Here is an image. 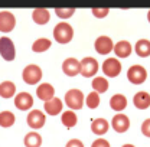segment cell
I'll return each mask as SVG.
<instances>
[{
  "instance_id": "cell-7",
  "label": "cell",
  "mask_w": 150,
  "mask_h": 147,
  "mask_svg": "<svg viewBox=\"0 0 150 147\" xmlns=\"http://www.w3.org/2000/svg\"><path fill=\"white\" fill-rule=\"evenodd\" d=\"M15 26H16V16L9 10H1L0 12V32L9 33L15 29Z\"/></svg>"
},
{
  "instance_id": "cell-5",
  "label": "cell",
  "mask_w": 150,
  "mask_h": 147,
  "mask_svg": "<svg viewBox=\"0 0 150 147\" xmlns=\"http://www.w3.org/2000/svg\"><path fill=\"white\" fill-rule=\"evenodd\" d=\"M127 79L134 85H140L147 79V71L142 65H133L127 71Z\"/></svg>"
},
{
  "instance_id": "cell-33",
  "label": "cell",
  "mask_w": 150,
  "mask_h": 147,
  "mask_svg": "<svg viewBox=\"0 0 150 147\" xmlns=\"http://www.w3.org/2000/svg\"><path fill=\"white\" fill-rule=\"evenodd\" d=\"M65 147H85V146H84V143H82L81 140H78V139H72V140H69V141L67 143V146Z\"/></svg>"
},
{
  "instance_id": "cell-14",
  "label": "cell",
  "mask_w": 150,
  "mask_h": 147,
  "mask_svg": "<svg viewBox=\"0 0 150 147\" xmlns=\"http://www.w3.org/2000/svg\"><path fill=\"white\" fill-rule=\"evenodd\" d=\"M62 71L68 76H75L81 71V62L76 58H67L62 64Z\"/></svg>"
},
{
  "instance_id": "cell-18",
  "label": "cell",
  "mask_w": 150,
  "mask_h": 147,
  "mask_svg": "<svg viewBox=\"0 0 150 147\" xmlns=\"http://www.w3.org/2000/svg\"><path fill=\"white\" fill-rule=\"evenodd\" d=\"M110 130V123L105 118H95L91 123V131L95 136H104Z\"/></svg>"
},
{
  "instance_id": "cell-31",
  "label": "cell",
  "mask_w": 150,
  "mask_h": 147,
  "mask_svg": "<svg viewBox=\"0 0 150 147\" xmlns=\"http://www.w3.org/2000/svg\"><path fill=\"white\" fill-rule=\"evenodd\" d=\"M142 133H143V136H146V137L150 139V118L143 121V124H142Z\"/></svg>"
},
{
  "instance_id": "cell-21",
  "label": "cell",
  "mask_w": 150,
  "mask_h": 147,
  "mask_svg": "<svg viewBox=\"0 0 150 147\" xmlns=\"http://www.w3.org/2000/svg\"><path fill=\"white\" fill-rule=\"evenodd\" d=\"M25 147H40L42 146V136L36 131H30L23 139Z\"/></svg>"
},
{
  "instance_id": "cell-11",
  "label": "cell",
  "mask_w": 150,
  "mask_h": 147,
  "mask_svg": "<svg viewBox=\"0 0 150 147\" xmlns=\"http://www.w3.org/2000/svg\"><path fill=\"white\" fill-rule=\"evenodd\" d=\"M111 127L114 129V131L117 133H126L127 130L130 129V118L123 114V112H118L112 117L111 120Z\"/></svg>"
},
{
  "instance_id": "cell-24",
  "label": "cell",
  "mask_w": 150,
  "mask_h": 147,
  "mask_svg": "<svg viewBox=\"0 0 150 147\" xmlns=\"http://www.w3.org/2000/svg\"><path fill=\"white\" fill-rule=\"evenodd\" d=\"M61 121H62V124H64L67 129H72V127L76 126V123H78V117H76L75 111L68 110V111H64V112H62Z\"/></svg>"
},
{
  "instance_id": "cell-23",
  "label": "cell",
  "mask_w": 150,
  "mask_h": 147,
  "mask_svg": "<svg viewBox=\"0 0 150 147\" xmlns=\"http://www.w3.org/2000/svg\"><path fill=\"white\" fill-rule=\"evenodd\" d=\"M16 94V85L12 81H3L0 84V97L1 98H12Z\"/></svg>"
},
{
  "instance_id": "cell-8",
  "label": "cell",
  "mask_w": 150,
  "mask_h": 147,
  "mask_svg": "<svg viewBox=\"0 0 150 147\" xmlns=\"http://www.w3.org/2000/svg\"><path fill=\"white\" fill-rule=\"evenodd\" d=\"M26 121H28V126L33 130H39L42 129L46 123V115L45 112L40 110H32L28 117H26Z\"/></svg>"
},
{
  "instance_id": "cell-34",
  "label": "cell",
  "mask_w": 150,
  "mask_h": 147,
  "mask_svg": "<svg viewBox=\"0 0 150 147\" xmlns=\"http://www.w3.org/2000/svg\"><path fill=\"white\" fill-rule=\"evenodd\" d=\"M121 147H136V146H134V144H129V143H127V144H123Z\"/></svg>"
},
{
  "instance_id": "cell-6",
  "label": "cell",
  "mask_w": 150,
  "mask_h": 147,
  "mask_svg": "<svg viewBox=\"0 0 150 147\" xmlns=\"http://www.w3.org/2000/svg\"><path fill=\"white\" fill-rule=\"evenodd\" d=\"M98 61L93 58V56H85L82 61H81V71L79 74L85 78H93L95 74L98 72Z\"/></svg>"
},
{
  "instance_id": "cell-19",
  "label": "cell",
  "mask_w": 150,
  "mask_h": 147,
  "mask_svg": "<svg viewBox=\"0 0 150 147\" xmlns=\"http://www.w3.org/2000/svg\"><path fill=\"white\" fill-rule=\"evenodd\" d=\"M32 19L36 25H46L49 20H51V13L48 9H43V7H38L32 12Z\"/></svg>"
},
{
  "instance_id": "cell-35",
  "label": "cell",
  "mask_w": 150,
  "mask_h": 147,
  "mask_svg": "<svg viewBox=\"0 0 150 147\" xmlns=\"http://www.w3.org/2000/svg\"><path fill=\"white\" fill-rule=\"evenodd\" d=\"M147 20H149V23H150V10L147 12Z\"/></svg>"
},
{
  "instance_id": "cell-2",
  "label": "cell",
  "mask_w": 150,
  "mask_h": 147,
  "mask_svg": "<svg viewBox=\"0 0 150 147\" xmlns=\"http://www.w3.org/2000/svg\"><path fill=\"white\" fill-rule=\"evenodd\" d=\"M85 102V98H84V94L81 90H76V88H72L69 91H67L65 94V104L67 107H69V110H81L82 105Z\"/></svg>"
},
{
  "instance_id": "cell-12",
  "label": "cell",
  "mask_w": 150,
  "mask_h": 147,
  "mask_svg": "<svg viewBox=\"0 0 150 147\" xmlns=\"http://www.w3.org/2000/svg\"><path fill=\"white\" fill-rule=\"evenodd\" d=\"M15 107L20 111H28L33 107V97L29 92H19L15 97Z\"/></svg>"
},
{
  "instance_id": "cell-15",
  "label": "cell",
  "mask_w": 150,
  "mask_h": 147,
  "mask_svg": "<svg viewBox=\"0 0 150 147\" xmlns=\"http://www.w3.org/2000/svg\"><path fill=\"white\" fill-rule=\"evenodd\" d=\"M133 104L139 110H146L150 107V94L146 91H139L133 97Z\"/></svg>"
},
{
  "instance_id": "cell-32",
  "label": "cell",
  "mask_w": 150,
  "mask_h": 147,
  "mask_svg": "<svg viewBox=\"0 0 150 147\" xmlns=\"http://www.w3.org/2000/svg\"><path fill=\"white\" fill-rule=\"evenodd\" d=\"M91 147H111V146H110V143L105 139H97L95 141H93Z\"/></svg>"
},
{
  "instance_id": "cell-1",
  "label": "cell",
  "mask_w": 150,
  "mask_h": 147,
  "mask_svg": "<svg viewBox=\"0 0 150 147\" xmlns=\"http://www.w3.org/2000/svg\"><path fill=\"white\" fill-rule=\"evenodd\" d=\"M54 37L58 43L67 45L74 37V28L67 22H61L54 28Z\"/></svg>"
},
{
  "instance_id": "cell-29",
  "label": "cell",
  "mask_w": 150,
  "mask_h": 147,
  "mask_svg": "<svg viewBox=\"0 0 150 147\" xmlns=\"http://www.w3.org/2000/svg\"><path fill=\"white\" fill-rule=\"evenodd\" d=\"M75 13L74 7H56L55 9V15L61 19H69Z\"/></svg>"
},
{
  "instance_id": "cell-27",
  "label": "cell",
  "mask_w": 150,
  "mask_h": 147,
  "mask_svg": "<svg viewBox=\"0 0 150 147\" xmlns=\"http://www.w3.org/2000/svg\"><path fill=\"white\" fill-rule=\"evenodd\" d=\"M15 121H16V117L12 111H1L0 112V127L9 129L15 124Z\"/></svg>"
},
{
  "instance_id": "cell-3",
  "label": "cell",
  "mask_w": 150,
  "mask_h": 147,
  "mask_svg": "<svg viewBox=\"0 0 150 147\" xmlns=\"http://www.w3.org/2000/svg\"><path fill=\"white\" fill-rule=\"evenodd\" d=\"M22 79L28 85L38 84L42 79V69H40V66H38L35 64H30V65L25 66L23 71H22Z\"/></svg>"
},
{
  "instance_id": "cell-26",
  "label": "cell",
  "mask_w": 150,
  "mask_h": 147,
  "mask_svg": "<svg viewBox=\"0 0 150 147\" xmlns=\"http://www.w3.org/2000/svg\"><path fill=\"white\" fill-rule=\"evenodd\" d=\"M91 85H93V90L95 92H98V94H103V92L108 91V81L104 78V76H95L93 79V82H91Z\"/></svg>"
},
{
  "instance_id": "cell-20",
  "label": "cell",
  "mask_w": 150,
  "mask_h": 147,
  "mask_svg": "<svg viewBox=\"0 0 150 147\" xmlns=\"http://www.w3.org/2000/svg\"><path fill=\"white\" fill-rule=\"evenodd\" d=\"M110 107L117 112H121L127 107V98L123 94H114L110 98Z\"/></svg>"
},
{
  "instance_id": "cell-4",
  "label": "cell",
  "mask_w": 150,
  "mask_h": 147,
  "mask_svg": "<svg viewBox=\"0 0 150 147\" xmlns=\"http://www.w3.org/2000/svg\"><path fill=\"white\" fill-rule=\"evenodd\" d=\"M0 56L7 61V62H12L15 61L16 58V49H15V43L10 37L3 36L0 37Z\"/></svg>"
},
{
  "instance_id": "cell-25",
  "label": "cell",
  "mask_w": 150,
  "mask_h": 147,
  "mask_svg": "<svg viewBox=\"0 0 150 147\" xmlns=\"http://www.w3.org/2000/svg\"><path fill=\"white\" fill-rule=\"evenodd\" d=\"M51 45H52V42H51L49 39H46V37H39V39H36V40L32 43V51L36 52V54H42V52L48 51V49L51 48Z\"/></svg>"
},
{
  "instance_id": "cell-30",
  "label": "cell",
  "mask_w": 150,
  "mask_h": 147,
  "mask_svg": "<svg viewBox=\"0 0 150 147\" xmlns=\"http://www.w3.org/2000/svg\"><path fill=\"white\" fill-rule=\"evenodd\" d=\"M91 13H93L95 18L103 19L110 13V9H108V7H93V9H91Z\"/></svg>"
},
{
  "instance_id": "cell-17",
  "label": "cell",
  "mask_w": 150,
  "mask_h": 147,
  "mask_svg": "<svg viewBox=\"0 0 150 147\" xmlns=\"http://www.w3.org/2000/svg\"><path fill=\"white\" fill-rule=\"evenodd\" d=\"M62 108H64V102H62V100H59L56 97L43 104V110L48 115H58L59 112H62Z\"/></svg>"
},
{
  "instance_id": "cell-22",
  "label": "cell",
  "mask_w": 150,
  "mask_h": 147,
  "mask_svg": "<svg viewBox=\"0 0 150 147\" xmlns=\"http://www.w3.org/2000/svg\"><path fill=\"white\" fill-rule=\"evenodd\" d=\"M134 52L140 58H147L150 55V40H147V39H139L136 42Z\"/></svg>"
},
{
  "instance_id": "cell-9",
  "label": "cell",
  "mask_w": 150,
  "mask_h": 147,
  "mask_svg": "<svg viewBox=\"0 0 150 147\" xmlns=\"http://www.w3.org/2000/svg\"><path fill=\"white\" fill-rule=\"evenodd\" d=\"M103 72L108 78H115L121 72V62L117 58H108L103 64Z\"/></svg>"
},
{
  "instance_id": "cell-13",
  "label": "cell",
  "mask_w": 150,
  "mask_h": 147,
  "mask_svg": "<svg viewBox=\"0 0 150 147\" xmlns=\"http://www.w3.org/2000/svg\"><path fill=\"white\" fill-rule=\"evenodd\" d=\"M36 97L39 100H42L43 102L51 101L52 98H55V88H54V85L49 84V82H43V84L38 85Z\"/></svg>"
},
{
  "instance_id": "cell-16",
  "label": "cell",
  "mask_w": 150,
  "mask_h": 147,
  "mask_svg": "<svg viewBox=\"0 0 150 147\" xmlns=\"http://www.w3.org/2000/svg\"><path fill=\"white\" fill-rule=\"evenodd\" d=\"M114 54L117 58H129L133 52V46L129 40H120L114 45Z\"/></svg>"
},
{
  "instance_id": "cell-28",
  "label": "cell",
  "mask_w": 150,
  "mask_h": 147,
  "mask_svg": "<svg viewBox=\"0 0 150 147\" xmlns=\"http://www.w3.org/2000/svg\"><path fill=\"white\" fill-rule=\"evenodd\" d=\"M100 94L95 91H91L88 95H87V98H85V104H87V107L88 108H91V110H95L98 105H100Z\"/></svg>"
},
{
  "instance_id": "cell-10",
  "label": "cell",
  "mask_w": 150,
  "mask_h": 147,
  "mask_svg": "<svg viewBox=\"0 0 150 147\" xmlns=\"http://www.w3.org/2000/svg\"><path fill=\"white\" fill-rule=\"evenodd\" d=\"M94 48L100 55H108L114 49V43H112L111 37L108 36H98L94 42Z\"/></svg>"
}]
</instances>
